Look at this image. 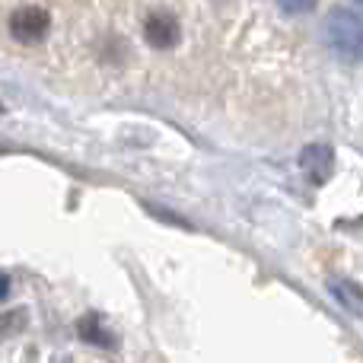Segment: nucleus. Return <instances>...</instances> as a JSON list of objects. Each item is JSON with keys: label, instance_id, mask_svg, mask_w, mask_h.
Returning a JSON list of instances; mask_svg holds the SVG:
<instances>
[{"label": "nucleus", "instance_id": "nucleus-7", "mask_svg": "<svg viewBox=\"0 0 363 363\" xmlns=\"http://www.w3.org/2000/svg\"><path fill=\"white\" fill-rule=\"evenodd\" d=\"M26 328V309H13V313H4L0 315V341L13 338L16 332Z\"/></svg>", "mask_w": 363, "mask_h": 363}, {"label": "nucleus", "instance_id": "nucleus-8", "mask_svg": "<svg viewBox=\"0 0 363 363\" xmlns=\"http://www.w3.org/2000/svg\"><path fill=\"white\" fill-rule=\"evenodd\" d=\"M277 6H281L284 13H290V16H300V13L313 10L315 0H277Z\"/></svg>", "mask_w": 363, "mask_h": 363}, {"label": "nucleus", "instance_id": "nucleus-9", "mask_svg": "<svg viewBox=\"0 0 363 363\" xmlns=\"http://www.w3.org/2000/svg\"><path fill=\"white\" fill-rule=\"evenodd\" d=\"M6 294H10V277H6V274H0V303L6 300Z\"/></svg>", "mask_w": 363, "mask_h": 363}, {"label": "nucleus", "instance_id": "nucleus-1", "mask_svg": "<svg viewBox=\"0 0 363 363\" xmlns=\"http://www.w3.org/2000/svg\"><path fill=\"white\" fill-rule=\"evenodd\" d=\"M325 38L341 61H363V16L354 10H332L325 19Z\"/></svg>", "mask_w": 363, "mask_h": 363}, {"label": "nucleus", "instance_id": "nucleus-4", "mask_svg": "<svg viewBox=\"0 0 363 363\" xmlns=\"http://www.w3.org/2000/svg\"><path fill=\"white\" fill-rule=\"evenodd\" d=\"M300 166H303V172H309L313 182H325L328 172H332V147L309 144L306 150L300 153Z\"/></svg>", "mask_w": 363, "mask_h": 363}, {"label": "nucleus", "instance_id": "nucleus-5", "mask_svg": "<svg viewBox=\"0 0 363 363\" xmlns=\"http://www.w3.org/2000/svg\"><path fill=\"white\" fill-rule=\"evenodd\" d=\"M77 332H80V338L86 341V345H99V347H115V338L102 328V319L99 315H83L80 325H77Z\"/></svg>", "mask_w": 363, "mask_h": 363}, {"label": "nucleus", "instance_id": "nucleus-6", "mask_svg": "<svg viewBox=\"0 0 363 363\" xmlns=\"http://www.w3.org/2000/svg\"><path fill=\"white\" fill-rule=\"evenodd\" d=\"M332 290H338V300L345 303L347 309H354V313H363V294L354 284H345V281H332Z\"/></svg>", "mask_w": 363, "mask_h": 363}, {"label": "nucleus", "instance_id": "nucleus-2", "mask_svg": "<svg viewBox=\"0 0 363 363\" xmlns=\"http://www.w3.org/2000/svg\"><path fill=\"white\" fill-rule=\"evenodd\" d=\"M51 29V16L42 6H19L10 16V35L23 45H35L48 35Z\"/></svg>", "mask_w": 363, "mask_h": 363}, {"label": "nucleus", "instance_id": "nucleus-10", "mask_svg": "<svg viewBox=\"0 0 363 363\" xmlns=\"http://www.w3.org/2000/svg\"><path fill=\"white\" fill-rule=\"evenodd\" d=\"M360 4H363V0H360Z\"/></svg>", "mask_w": 363, "mask_h": 363}, {"label": "nucleus", "instance_id": "nucleus-3", "mask_svg": "<svg viewBox=\"0 0 363 363\" xmlns=\"http://www.w3.org/2000/svg\"><path fill=\"white\" fill-rule=\"evenodd\" d=\"M144 38L150 48L169 51L182 38V26L172 13H150V16L144 19Z\"/></svg>", "mask_w": 363, "mask_h": 363}]
</instances>
